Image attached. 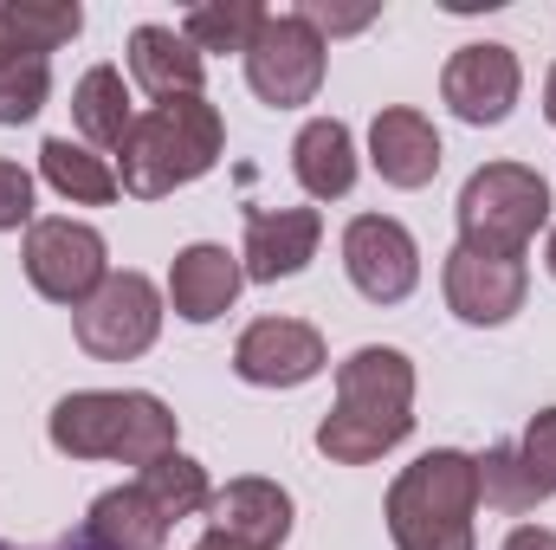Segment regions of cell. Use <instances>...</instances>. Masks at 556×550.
<instances>
[{
  "mask_svg": "<svg viewBox=\"0 0 556 550\" xmlns=\"http://www.w3.org/2000/svg\"><path fill=\"white\" fill-rule=\"evenodd\" d=\"M415 427V363L389 343L356 350L337 363V402L317 427V447L337 466H369L389 447H402Z\"/></svg>",
  "mask_w": 556,
  "mask_h": 550,
  "instance_id": "obj_1",
  "label": "cell"
},
{
  "mask_svg": "<svg viewBox=\"0 0 556 550\" xmlns=\"http://www.w3.org/2000/svg\"><path fill=\"white\" fill-rule=\"evenodd\" d=\"M389 538L395 550H472L479 518V460L433 447L389 486Z\"/></svg>",
  "mask_w": 556,
  "mask_h": 550,
  "instance_id": "obj_2",
  "label": "cell"
},
{
  "mask_svg": "<svg viewBox=\"0 0 556 550\" xmlns=\"http://www.w3.org/2000/svg\"><path fill=\"white\" fill-rule=\"evenodd\" d=\"M52 447L72 460H124L142 473L149 460L175 453V414L142 389H78L52 409Z\"/></svg>",
  "mask_w": 556,
  "mask_h": 550,
  "instance_id": "obj_3",
  "label": "cell"
},
{
  "mask_svg": "<svg viewBox=\"0 0 556 550\" xmlns=\"http://www.w3.org/2000/svg\"><path fill=\"white\" fill-rule=\"evenodd\" d=\"M220 111L207 104V98H168V104H155V111H142L137 124H130V137H124V188L142 195V201H155V195H175V188H188V182H201L214 162H220Z\"/></svg>",
  "mask_w": 556,
  "mask_h": 550,
  "instance_id": "obj_4",
  "label": "cell"
},
{
  "mask_svg": "<svg viewBox=\"0 0 556 550\" xmlns=\"http://www.w3.org/2000/svg\"><path fill=\"white\" fill-rule=\"evenodd\" d=\"M551 221V182L525 162H485L459 188V240L492 253H525Z\"/></svg>",
  "mask_w": 556,
  "mask_h": 550,
  "instance_id": "obj_5",
  "label": "cell"
},
{
  "mask_svg": "<svg viewBox=\"0 0 556 550\" xmlns=\"http://www.w3.org/2000/svg\"><path fill=\"white\" fill-rule=\"evenodd\" d=\"M247 85L273 104V111H298L317 98L324 85V33L304 13H266L253 46H247Z\"/></svg>",
  "mask_w": 556,
  "mask_h": 550,
  "instance_id": "obj_6",
  "label": "cell"
},
{
  "mask_svg": "<svg viewBox=\"0 0 556 550\" xmlns=\"http://www.w3.org/2000/svg\"><path fill=\"white\" fill-rule=\"evenodd\" d=\"M162 330V291L142 273H111L85 304H78V343L98 363H130Z\"/></svg>",
  "mask_w": 556,
  "mask_h": 550,
  "instance_id": "obj_7",
  "label": "cell"
},
{
  "mask_svg": "<svg viewBox=\"0 0 556 550\" xmlns=\"http://www.w3.org/2000/svg\"><path fill=\"white\" fill-rule=\"evenodd\" d=\"M26 278H33L39 298L78 311V304L111 278L104 234L85 227V221H33V227H26Z\"/></svg>",
  "mask_w": 556,
  "mask_h": 550,
  "instance_id": "obj_8",
  "label": "cell"
},
{
  "mask_svg": "<svg viewBox=\"0 0 556 550\" xmlns=\"http://www.w3.org/2000/svg\"><path fill=\"white\" fill-rule=\"evenodd\" d=\"M343 266L369 304H402L420 278V247L395 214H356L343 227Z\"/></svg>",
  "mask_w": 556,
  "mask_h": 550,
  "instance_id": "obj_9",
  "label": "cell"
},
{
  "mask_svg": "<svg viewBox=\"0 0 556 550\" xmlns=\"http://www.w3.org/2000/svg\"><path fill=\"white\" fill-rule=\"evenodd\" d=\"M551 492H556V409H544V414H531L518 447H492L479 460V499L492 512L518 518V512L544 505Z\"/></svg>",
  "mask_w": 556,
  "mask_h": 550,
  "instance_id": "obj_10",
  "label": "cell"
},
{
  "mask_svg": "<svg viewBox=\"0 0 556 550\" xmlns=\"http://www.w3.org/2000/svg\"><path fill=\"white\" fill-rule=\"evenodd\" d=\"M531 291L525 253H492V247H453L446 253V304L466 324H505Z\"/></svg>",
  "mask_w": 556,
  "mask_h": 550,
  "instance_id": "obj_11",
  "label": "cell"
},
{
  "mask_svg": "<svg viewBox=\"0 0 556 550\" xmlns=\"http://www.w3.org/2000/svg\"><path fill=\"white\" fill-rule=\"evenodd\" d=\"M518 85H525L518 52L511 46H492V39L459 46L446 59V72H440V98L453 104L459 124H505L511 104H518Z\"/></svg>",
  "mask_w": 556,
  "mask_h": 550,
  "instance_id": "obj_12",
  "label": "cell"
},
{
  "mask_svg": "<svg viewBox=\"0 0 556 550\" xmlns=\"http://www.w3.org/2000/svg\"><path fill=\"white\" fill-rule=\"evenodd\" d=\"M233 370L253 389H298L324 370V337L304 317H260L233 343Z\"/></svg>",
  "mask_w": 556,
  "mask_h": 550,
  "instance_id": "obj_13",
  "label": "cell"
},
{
  "mask_svg": "<svg viewBox=\"0 0 556 550\" xmlns=\"http://www.w3.org/2000/svg\"><path fill=\"white\" fill-rule=\"evenodd\" d=\"M214 532L240 550H278L291 538V492L273 479H233L207 499Z\"/></svg>",
  "mask_w": 556,
  "mask_h": 550,
  "instance_id": "obj_14",
  "label": "cell"
},
{
  "mask_svg": "<svg viewBox=\"0 0 556 550\" xmlns=\"http://www.w3.org/2000/svg\"><path fill=\"white\" fill-rule=\"evenodd\" d=\"M317 240H324V221H317V208H260L253 221H247V278H260V285H273V278H291L311 266V253H317Z\"/></svg>",
  "mask_w": 556,
  "mask_h": 550,
  "instance_id": "obj_15",
  "label": "cell"
},
{
  "mask_svg": "<svg viewBox=\"0 0 556 550\" xmlns=\"http://www.w3.org/2000/svg\"><path fill=\"white\" fill-rule=\"evenodd\" d=\"M369 162L389 188H427L440 175V137L433 124L408 111V104H389L376 124H369Z\"/></svg>",
  "mask_w": 556,
  "mask_h": 550,
  "instance_id": "obj_16",
  "label": "cell"
},
{
  "mask_svg": "<svg viewBox=\"0 0 556 550\" xmlns=\"http://www.w3.org/2000/svg\"><path fill=\"white\" fill-rule=\"evenodd\" d=\"M240 278H247V266H240L227 247H188V253H175V266H168V304H175V317H188V324H214V317L240 298Z\"/></svg>",
  "mask_w": 556,
  "mask_h": 550,
  "instance_id": "obj_17",
  "label": "cell"
},
{
  "mask_svg": "<svg viewBox=\"0 0 556 550\" xmlns=\"http://www.w3.org/2000/svg\"><path fill=\"white\" fill-rule=\"evenodd\" d=\"M168 525H175V518L130 479V486L91 499V512H85V545H98V550H162L168 545Z\"/></svg>",
  "mask_w": 556,
  "mask_h": 550,
  "instance_id": "obj_18",
  "label": "cell"
},
{
  "mask_svg": "<svg viewBox=\"0 0 556 550\" xmlns=\"http://www.w3.org/2000/svg\"><path fill=\"white\" fill-rule=\"evenodd\" d=\"M201 72H207V59H201L175 26H137V33H130V78H137L155 104H168V98H201Z\"/></svg>",
  "mask_w": 556,
  "mask_h": 550,
  "instance_id": "obj_19",
  "label": "cell"
},
{
  "mask_svg": "<svg viewBox=\"0 0 556 550\" xmlns=\"http://www.w3.org/2000/svg\"><path fill=\"white\" fill-rule=\"evenodd\" d=\"M291 168H298L304 195L343 201V195L356 188V142H350V130H343L337 117H311V124L298 130V142H291Z\"/></svg>",
  "mask_w": 556,
  "mask_h": 550,
  "instance_id": "obj_20",
  "label": "cell"
},
{
  "mask_svg": "<svg viewBox=\"0 0 556 550\" xmlns=\"http://www.w3.org/2000/svg\"><path fill=\"white\" fill-rule=\"evenodd\" d=\"M39 175L65 195V201H85V208H104V201H117V168L98 155V149H85V142L72 137H46L39 142Z\"/></svg>",
  "mask_w": 556,
  "mask_h": 550,
  "instance_id": "obj_21",
  "label": "cell"
},
{
  "mask_svg": "<svg viewBox=\"0 0 556 550\" xmlns=\"http://www.w3.org/2000/svg\"><path fill=\"white\" fill-rule=\"evenodd\" d=\"M72 124L98 142V149H124V137H130L137 117H130V91H124V72H117V65H91V72L78 78V91H72Z\"/></svg>",
  "mask_w": 556,
  "mask_h": 550,
  "instance_id": "obj_22",
  "label": "cell"
},
{
  "mask_svg": "<svg viewBox=\"0 0 556 550\" xmlns=\"http://www.w3.org/2000/svg\"><path fill=\"white\" fill-rule=\"evenodd\" d=\"M0 20H7V33H13V46H20L26 59L59 52V46L78 39V26H85V13H78L72 0H7Z\"/></svg>",
  "mask_w": 556,
  "mask_h": 550,
  "instance_id": "obj_23",
  "label": "cell"
},
{
  "mask_svg": "<svg viewBox=\"0 0 556 550\" xmlns=\"http://www.w3.org/2000/svg\"><path fill=\"white\" fill-rule=\"evenodd\" d=\"M260 20H266V7H253V0H214V7H194L181 20V39L194 52H247Z\"/></svg>",
  "mask_w": 556,
  "mask_h": 550,
  "instance_id": "obj_24",
  "label": "cell"
},
{
  "mask_svg": "<svg viewBox=\"0 0 556 550\" xmlns=\"http://www.w3.org/2000/svg\"><path fill=\"white\" fill-rule=\"evenodd\" d=\"M137 486L168 512V518H188V512H201L214 492H207V473L188 460V453H162V460H149L137 473Z\"/></svg>",
  "mask_w": 556,
  "mask_h": 550,
  "instance_id": "obj_25",
  "label": "cell"
},
{
  "mask_svg": "<svg viewBox=\"0 0 556 550\" xmlns=\"http://www.w3.org/2000/svg\"><path fill=\"white\" fill-rule=\"evenodd\" d=\"M46 98H52V65L46 59H7L0 65V124H33Z\"/></svg>",
  "mask_w": 556,
  "mask_h": 550,
  "instance_id": "obj_26",
  "label": "cell"
},
{
  "mask_svg": "<svg viewBox=\"0 0 556 550\" xmlns=\"http://www.w3.org/2000/svg\"><path fill=\"white\" fill-rule=\"evenodd\" d=\"M33 221V175L20 162H0V234Z\"/></svg>",
  "mask_w": 556,
  "mask_h": 550,
  "instance_id": "obj_27",
  "label": "cell"
},
{
  "mask_svg": "<svg viewBox=\"0 0 556 550\" xmlns=\"http://www.w3.org/2000/svg\"><path fill=\"white\" fill-rule=\"evenodd\" d=\"M505 550H556V532H544V525H518V532L505 538Z\"/></svg>",
  "mask_w": 556,
  "mask_h": 550,
  "instance_id": "obj_28",
  "label": "cell"
},
{
  "mask_svg": "<svg viewBox=\"0 0 556 550\" xmlns=\"http://www.w3.org/2000/svg\"><path fill=\"white\" fill-rule=\"evenodd\" d=\"M7 59H26V52L13 46V33H7V20H0V65H7Z\"/></svg>",
  "mask_w": 556,
  "mask_h": 550,
  "instance_id": "obj_29",
  "label": "cell"
},
{
  "mask_svg": "<svg viewBox=\"0 0 556 550\" xmlns=\"http://www.w3.org/2000/svg\"><path fill=\"white\" fill-rule=\"evenodd\" d=\"M194 550H240V545H227L220 532H207V538H201V545H194Z\"/></svg>",
  "mask_w": 556,
  "mask_h": 550,
  "instance_id": "obj_30",
  "label": "cell"
},
{
  "mask_svg": "<svg viewBox=\"0 0 556 550\" xmlns=\"http://www.w3.org/2000/svg\"><path fill=\"white\" fill-rule=\"evenodd\" d=\"M544 111H551V124H556V65H551V85H544Z\"/></svg>",
  "mask_w": 556,
  "mask_h": 550,
  "instance_id": "obj_31",
  "label": "cell"
},
{
  "mask_svg": "<svg viewBox=\"0 0 556 550\" xmlns=\"http://www.w3.org/2000/svg\"><path fill=\"white\" fill-rule=\"evenodd\" d=\"M544 260H551V278H556V234H551V247H544Z\"/></svg>",
  "mask_w": 556,
  "mask_h": 550,
  "instance_id": "obj_32",
  "label": "cell"
},
{
  "mask_svg": "<svg viewBox=\"0 0 556 550\" xmlns=\"http://www.w3.org/2000/svg\"><path fill=\"white\" fill-rule=\"evenodd\" d=\"M0 550H7V545H0ZM65 550H98V545H85V538H78V545H65Z\"/></svg>",
  "mask_w": 556,
  "mask_h": 550,
  "instance_id": "obj_33",
  "label": "cell"
}]
</instances>
